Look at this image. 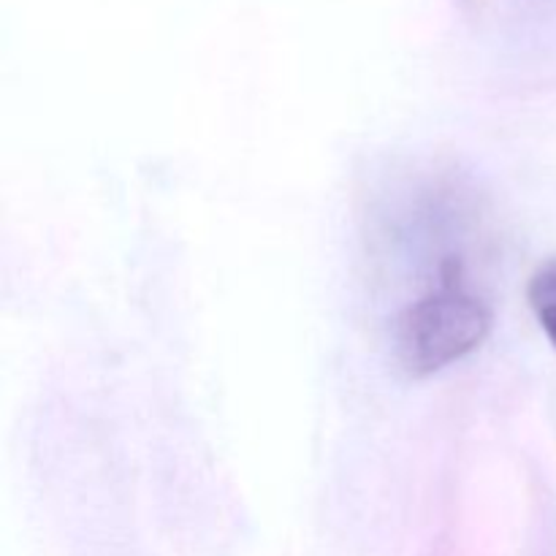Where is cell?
Wrapping results in <instances>:
<instances>
[{
    "instance_id": "obj_1",
    "label": "cell",
    "mask_w": 556,
    "mask_h": 556,
    "mask_svg": "<svg viewBox=\"0 0 556 556\" xmlns=\"http://www.w3.org/2000/svg\"><path fill=\"white\" fill-rule=\"evenodd\" d=\"M492 331V309L456 271L418 299L396 320V356L413 378H424L476 351Z\"/></svg>"
},
{
    "instance_id": "obj_2",
    "label": "cell",
    "mask_w": 556,
    "mask_h": 556,
    "mask_svg": "<svg viewBox=\"0 0 556 556\" xmlns=\"http://www.w3.org/2000/svg\"><path fill=\"white\" fill-rule=\"evenodd\" d=\"M527 296H530L532 309L541 320V329L546 331L548 342L556 351V258H548L546 264L538 266Z\"/></svg>"
}]
</instances>
